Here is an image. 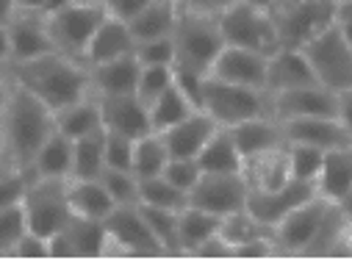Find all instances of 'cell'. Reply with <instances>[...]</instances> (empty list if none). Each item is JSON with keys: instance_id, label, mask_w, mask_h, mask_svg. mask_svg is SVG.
<instances>
[{"instance_id": "6da1fadb", "label": "cell", "mask_w": 352, "mask_h": 266, "mask_svg": "<svg viewBox=\"0 0 352 266\" xmlns=\"http://www.w3.org/2000/svg\"><path fill=\"white\" fill-rule=\"evenodd\" d=\"M9 75L14 83L28 89L34 98H39L53 114L64 111L67 106L83 98H92L89 67L58 50H50L28 61L9 64Z\"/></svg>"}, {"instance_id": "7a4b0ae2", "label": "cell", "mask_w": 352, "mask_h": 266, "mask_svg": "<svg viewBox=\"0 0 352 266\" xmlns=\"http://www.w3.org/2000/svg\"><path fill=\"white\" fill-rule=\"evenodd\" d=\"M56 133V114L34 98L28 89L12 80V92L6 109L0 114V136H3V153L12 166L28 169L39 147Z\"/></svg>"}, {"instance_id": "3957f363", "label": "cell", "mask_w": 352, "mask_h": 266, "mask_svg": "<svg viewBox=\"0 0 352 266\" xmlns=\"http://www.w3.org/2000/svg\"><path fill=\"white\" fill-rule=\"evenodd\" d=\"M169 39L175 47L172 67L181 72H197V75H208L217 56L225 47L217 14L192 12V9H181V6H178V20H175Z\"/></svg>"}, {"instance_id": "277c9868", "label": "cell", "mask_w": 352, "mask_h": 266, "mask_svg": "<svg viewBox=\"0 0 352 266\" xmlns=\"http://www.w3.org/2000/svg\"><path fill=\"white\" fill-rule=\"evenodd\" d=\"M200 109L219 128H233L244 120H252V117H261V114H272L267 92L250 89V86H239V83H228V80H219L214 75L203 78Z\"/></svg>"}, {"instance_id": "5b68a950", "label": "cell", "mask_w": 352, "mask_h": 266, "mask_svg": "<svg viewBox=\"0 0 352 266\" xmlns=\"http://www.w3.org/2000/svg\"><path fill=\"white\" fill-rule=\"evenodd\" d=\"M336 9L330 0H275L270 17L280 47H302L327 25L336 23Z\"/></svg>"}, {"instance_id": "8992f818", "label": "cell", "mask_w": 352, "mask_h": 266, "mask_svg": "<svg viewBox=\"0 0 352 266\" xmlns=\"http://www.w3.org/2000/svg\"><path fill=\"white\" fill-rule=\"evenodd\" d=\"M217 20L222 28L225 45L258 50L263 56H270L280 47L270 9H258V6L247 3V0H233V3H228L217 14Z\"/></svg>"}, {"instance_id": "52a82bcc", "label": "cell", "mask_w": 352, "mask_h": 266, "mask_svg": "<svg viewBox=\"0 0 352 266\" xmlns=\"http://www.w3.org/2000/svg\"><path fill=\"white\" fill-rule=\"evenodd\" d=\"M311 64L316 83H322L330 92H346L352 89V47L338 34L336 23L316 34L308 45L300 47Z\"/></svg>"}, {"instance_id": "ba28073f", "label": "cell", "mask_w": 352, "mask_h": 266, "mask_svg": "<svg viewBox=\"0 0 352 266\" xmlns=\"http://www.w3.org/2000/svg\"><path fill=\"white\" fill-rule=\"evenodd\" d=\"M20 206H23L28 230H34L45 239L56 236L72 219V208L67 200V181H56V177L34 175Z\"/></svg>"}, {"instance_id": "9c48e42d", "label": "cell", "mask_w": 352, "mask_h": 266, "mask_svg": "<svg viewBox=\"0 0 352 266\" xmlns=\"http://www.w3.org/2000/svg\"><path fill=\"white\" fill-rule=\"evenodd\" d=\"M45 17H47V34H50L53 50L83 61L86 45H89L92 34L103 23L106 12L100 3H67Z\"/></svg>"}, {"instance_id": "30bf717a", "label": "cell", "mask_w": 352, "mask_h": 266, "mask_svg": "<svg viewBox=\"0 0 352 266\" xmlns=\"http://www.w3.org/2000/svg\"><path fill=\"white\" fill-rule=\"evenodd\" d=\"M106 233H109V244H106V255L117 252V255H164V247L158 244L155 233L150 230L144 211L139 203L131 206H114V211L103 219Z\"/></svg>"}, {"instance_id": "8fae6325", "label": "cell", "mask_w": 352, "mask_h": 266, "mask_svg": "<svg viewBox=\"0 0 352 266\" xmlns=\"http://www.w3.org/2000/svg\"><path fill=\"white\" fill-rule=\"evenodd\" d=\"M330 200L314 195L311 200H305L302 206H297L289 217H283L275 228H272V241L275 250H286V252H311V244L316 241L324 217L330 211Z\"/></svg>"}, {"instance_id": "7c38bea8", "label": "cell", "mask_w": 352, "mask_h": 266, "mask_svg": "<svg viewBox=\"0 0 352 266\" xmlns=\"http://www.w3.org/2000/svg\"><path fill=\"white\" fill-rule=\"evenodd\" d=\"M250 186L241 172L233 175H200L197 186L189 192V206H197L214 217H230L247 208Z\"/></svg>"}, {"instance_id": "4fadbf2b", "label": "cell", "mask_w": 352, "mask_h": 266, "mask_svg": "<svg viewBox=\"0 0 352 266\" xmlns=\"http://www.w3.org/2000/svg\"><path fill=\"white\" fill-rule=\"evenodd\" d=\"M47 244L50 258H95L106 255L109 233L100 219H86L72 214V219L56 236H50Z\"/></svg>"}, {"instance_id": "5bb4252c", "label": "cell", "mask_w": 352, "mask_h": 266, "mask_svg": "<svg viewBox=\"0 0 352 266\" xmlns=\"http://www.w3.org/2000/svg\"><path fill=\"white\" fill-rule=\"evenodd\" d=\"M270 111L275 120H297V117H336L338 95L322 83H305L297 89L270 95Z\"/></svg>"}, {"instance_id": "9a60e30c", "label": "cell", "mask_w": 352, "mask_h": 266, "mask_svg": "<svg viewBox=\"0 0 352 266\" xmlns=\"http://www.w3.org/2000/svg\"><path fill=\"white\" fill-rule=\"evenodd\" d=\"M316 195L314 184H302V181H289L278 189L270 192H250L247 197V211L263 225V228H275L283 217H289L297 206H302L305 200H311Z\"/></svg>"}, {"instance_id": "2e32d148", "label": "cell", "mask_w": 352, "mask_h": 266, "mask_svg": "<svg viewBox=\"0 0 352 266\" xmlns=\"http://www.w3.org/2000/svg\"><path fill=\"white\" fill-rule=\"evenodd\" d=\"M98 103H100L103 131L120 133V136H128V139H139V136H144V133L153 131L147 103L136 92H128V95H103V98H98Z\"/></svg>"}, {"instance_id": "e0dca14e", "label": "cell", "mask_w": 352, "mask_h": 266, "mask_svg": "<svg viewBox=\"0 0 352 266\" xmlns=\"http://www.w3.org/2000/svg\"><path fill=\"white\" fill-rule=\"evenodd\" d=\"M267 58L270 56H263L258 50L225 45L208 75L228 80V83H239V86H250V89L267 92Z\"/></svg>"}, {"instance_id": "ac0fdd59", "label": "cell", "mask_w": 352, "mask_h": 266, "mask_svg": "<svg viewBox=\"0 0 352 266\" xmlns=\"http://www.w3.org/2000/svg\"><path fill=\"white\" fill-rule=\"evenodd\" d=\"M278 122L283 128L286 144H308L324 153L352 144L338 117H297V120H278Z\"/></svg>"}, {"instance_id": "d6986e66", "label": "cell", "mask_w": 352, "mask_h": 266, "mask_svg": "<svg viewBox=\"0 0 352 266\" xmlns=\"http://www.w3.org/2000/svg\"><path fill=\"white\" fill-rule=\"evenodd\" d=\"M6 28H9V39H12V64L28 61V58H36V56H45L53 50L45 12L17 9V14L9 20Z\"/></svg>"}, {"instance_id": "ffe728a7", "label": "cell", "mask_w": 352, "mask_h": 266, "mask_svg": "<svg viewBox=\"0 0 352 266\" xmlns=\"http://www.w3.org/2000/svg\"><path fill=\"white\" fill-rule=\"evenodd\" d=\"M217 128L219 125L203 109H195L181 122L161 131V139L169 150V158H197V153L206 147V142L214 136Z\"/></svg>"}, {"instance_id": "44dd1931", "label": "cell", "mask_w": 352, "mask_h": 266, "mask_svg": "<svg viewBox=\"0 0 352 266\" xmlns=\"http://www.w3.org/2000/svg\"><path fill=\"white\" fill-rule=\"evenodd\" d=\"M316 83L311 64L300 47H278L267 58V95H278L286 89Z\"/></svg>"}, {"instance_id": "7402d4cb", "label": "cell", "mask_w": 352, "mask_h": 266, "mask_svg": "<svg viewBox=\"0 0 352 266\" xmlns=\"http://www.w3.org/2000/svg\"><path fill=\"white\" fill-rule=\"evenodd\" d=\"M230 133H233V142H236L244 161H250L255 155H263V153H272V150L286 144L283 128L272 114H261V117L244 120V122L233 125Z\"/></svg>"}, {"instance_id": "603a6c76", "label": "cell", "mask_w": 352, "mask_h": 266, "mask_svg": "<svg viewBox=\"0 0 352 266\" xmlns=\"http://www.w3.org/2000/svg\"><path fill=\"white\" fill-rule=\"evenodd\" d=\"M133 47H136V39L131 34V25L106 14L103 23L98 25V31L92 34L89 45H86L83 64L95 67V64H103V61H111V58H122V56H131Z\"/></svg>"}, {"instance_id": "cb8c5ba5", "label": "cell", "mask_w": 352, "mask_h": 266, "mask_svg": "<svg viewBox=\"0 0 352 266\" xmlns=\"http://www.w3.org/2000/svg\"><path fill=\"white\" fill-rule=\"evenodd\" d=\"M139 69H142V64L136 61L133 53L89 67L92 95L95 98H103V95H128V92H136Z\"/></svg>"}, {"instance_id": "d4e9b609", "label": "cell", "mask_w": 352, "mask_h": 266, "mask_svg": "<svg viewBox=\"0 0 352 266\" xmlns=\"http://www.w3.org/2000/svg\"><path fill=\"white\" fill-rule=\"evenodd\" d=\"M67 200L75 217L86 219H106L114 211V200L106 192L100 177H69L67 181Z\"/></svg>"}, {"instance_id": "484cf974", "label": "cell", "mask_w": 352, "mask_h": 266, "mask_svg": "<svg viewBox=\"0 0 352 266\" xmlns=\"http://www.w3.org/2000/svg\"><path fill=\"white\" fill-rule=\"evenodd\" d=\"M349 192H352V144L327 150L316 177V195L330 203H338Z\"/></svg>"}, {"instance_id": "4316f807", "label": "cell", "mask_w": 352, "mask_h": 266, "mask_svg": "<svg viewBox=\"0 0 352 266\" xmlns=\"http://www.w3.org/2000/svg\"><path fill=\"white\" fill-rule=\"evenodd\" d=\"M241 175H244L250 192H270V189H278V186L289 184L292 175H289L286 144L272 150V153H263V155H255V158L244 161Z\"/></svg>"}, {"instance_id": "83f0119b", "label": "cell", "mask_w": 352, "mask_h": 266, "mask_svg": "<svg viewBox=\"0 0 352 266\" xmlns=\"http://www.w3.org/2000/svg\"><path fill=\"white\" fill-rule=\"evenodd\" d=\"M197 164L206 175H233L241 172L244 158L233 142L230 128H217L214 136L206 142V147L197 153Z\"/></svg>"}, {"instance_id": "f1b7e54d", "label": "cell", "mask_w": 352, "mask_h": 266, "mask_svg": "<svg viewBox=\"0 0 352 266\" xmlns=\"http://www.w3.org/2000/svg\"><path fill=\"white\" fill-rule=\"evenodd\" d=\"M175 20H178V3L175 0H150V3L128 23L136 42L172 36Z\"/></svg>"}, {"instance_id": "f546056e", "label": "cell", "mask_w": 352, "mask_h": 266, "mask_svg": "<svg viewBox=\"0 0 352 266\" xmlns=\"http://www.w3.org/2000/svg\"><path fill=\"white\" fill-rule=\"evenodd\" d=\"M31 175L36 177H56V181H69L72 177V139H67L64 133H53L39 153L31 161Z\"/></svg>"}, {"instance_id": "4dcf8cb0", "label": "cell", "mask_w": 352, "mask_h": 266, "mask_svg": "<svg viewBox=\"0 0 352 266\" xmlns=\"http://www.w3.org/2000/svg\"><path fill=\"white\" fill-rule=\"evenodd\" d=\"M56 131L64 133L67 139H80L103 131V117H100V103L98 98H83L72 106H67L64 111L56 114Z\"/></svg>"}, {"instance_id": "1f68e13d", "label": "cell", "mask_w": 352, "mask_h": 266, "mask_svg": "<svg viewBox=\"0 0 352 266\" xmlns=\"http://www.w3.org/2000/svg\"><path fill=\"white\" fill-rule=\"evenodd\" d=\"M219 225H222L219 217L186 203L178 211V247H181V252H195L206 239L219 233Z\"/></svg>"}, {"instance_id": "d6a6232c", "label": "cell", "mask_w": 352, "mask_h": 266, "mask_svg": "<svg viewBox=\"0 0 352 266\" xmlns=\"http://www.w3.org/2000/svg\"><path fill=\"white\" fill-rule=\"evenodd\" d=\"M147 111H150V125L155 133L172 128L175 122H181L184 117H189L195 111V103L181 92L178 83H172L166 92H161L155 100L147 103Z\"/></svg>"}, {"instance_id": "836d02e7", "label": "cell", "mask_w": 352, "mask_h": 266, "mask_svg": "<svg viewBox=\"0 0 352 266\" xmlns=\"http://www.w3.org/2000/svg\"><path fill=\"white\" fill-rule=\"evenodd\" d=\"M106 172V131L72 139V177H100Z\"/></svg>"}, {"instance_id": "e575fe53", "label": "cell", "mask_w": 352, "mask_h": 266, "mask_svg": "<svg viewBox=\"0 0 352 266\" xmlns=\"http://www.w3.org/2000/svg\"><path fill=\"white\" fill-rule=\"evenodd\" d=\"M169 161V150L161 139V133L150 131L133 142V175L136 177H155L164 172Z\"/></svg>"}, {"instance_id": "d590c367", "label": "cell", "mask_w": 352, "mask_h": 266, "mask_svg": "<svg viewBox=\"0 0 352 266\" xmlns=\"http://www.w3.org/2000/svg\"><path fill=\"white\" fill-rule=\"evenodd\" d=\"M139 203L153 208L181 211L189 203V195L181 192L178 186H172L164 175H155V177H139Z\"/></svg>"}, {"instance_id": "8d00e7d4", "label": "cell", "mask_w": 352, "mask_h": 266, "mask_svg": "<svg viewBox=\"0 0 352 266\" xmlns=\"http://www.w3.org/2000/svg\"><path fill=\"white\" fill-rule=\"evenodd\" d=\"M286 155H289V175L292 181H302V184H314L324 161V150L308 147V144H286Z\"/></svg>"}, {"instance_id": "74e56055", "label": "cell", "mask_w": 352, "mask_h": 266, "mask_svg": "<svg viewBox=\"0 0 352 266\" xmlns=\"http://www.w3.org/2000/svg\"><path fill=\"white\" fill-rule=\"evenodd\" d=\"M142 211H144V219H147L150 230L155 233L158 244L164 247V252H181V247H178V211L153 208V206H142Z\"/></svg>"}, {"instance_id": "f35d334b", "label": "cell", "mask_w": 352, "mask_h": 266, "mask_svg": "<svg viewBox=\"0 0 352 266\" xmlns=\"http://www.w3.org/2000/svg\"><path fill=\"white\" fill-rule=\"evenodd\" d=\"M175 83V67L169 64H150V67H142L139 69V80H136V95L150 103L155 100L161 92H166V89Z\"/></svg>"}, {"instance_id": "ab89813d", "label": "cell", "mask_w": 352, "mask_h": 266, "mask_svg": "<svg viewBox=\"0 0 352 266\" xmlns=\"http://www.w3.org/2000/svg\"><path fill=\"white\" fill-rule=\"evenodd\" d=\"M100 181L117 206L139 203V177L131 169H106L100 175Z\"/></svg>"}, {"instance_id": "60d3db41", "label": "cell", "mask_w": 352, "mask_h": 266, "mask_svg": "<svg viewBox=\"0 0 352 266\" xmlns=\"http://www.w3.org/2000/svg\"><path fill=\"white\" fill-rule=\"evenodd\" d=\"M25 230H28V225H25L23 206L0 208V258H3V255H14V247H17L20 236Z\"/></svg>"}, {"instance_id": "b9f144b4", "label": "cell", "mask_w": 352, "mask_h": 266, "mask_svg": "<svg viewBox=\"0 0 352 266\" xmlns=\"http://www.w3.org/2000/svg\"><path fill=\"white\" fill-rule=\"evenodd\" d=\"M161 175L166 177V181H169L172 186H178L181 192H186V195H189V192L197 186L203 169H200L197 158H169Z\"/></svg>"}, {"instance_id": "7bdbcfd3", "label": "cell", "mask_w": 352, "mask_h": 266, "mask_svg": "<svg viewBox=\"0 0 352 266\" xmlns=\"http://www.w3.org/2000/svg\"><path fill=\"white\" fill-rule=\"evenodd\" d=\"M133 56L142 67H150V64H175V47H172V39L164 36V39H147V42H136L133 47Z\"/></svg>"}, {"instance_id": "ee69618b", "label": "cell", "mask_w": 352, "mask_h": 266, "mask_svg": "<svg viewBox=\"0 0 352 266\" xmlns=\"http://www.w3.org/2000/svg\"><path fill=\"white\" fill-rule=\"evenodd\" d=\"M133 142L136 139L106 131V169H131L133 172Z\"/></svg>"}, {"instance_id": "f6af8a7d", "label": "cell", "mask_w": 352, "mask_h": 266, "mask_svg": "<svg viewBox=\"0 0 352 266\" xmlns=\"http://www.w3.org/2000/svg\"><path fill=\"white\" fill-rule=\"evenodd\" d=\"M14 255L17 258H50V244L45 236L34 233V230H25L14 247Z\"/></svg>"}, {"instance_id": "bcb514c9", "label": "cell", "mask_w": 352, "mask_h": 266, "mask_svg": "<svg viewBox=\"0 0 352 266\" xmlns=\"http://www.w3.org/2000/svg\"><path fill=\"white\" fill-rule=\"evenodd\" d=\"M147 3L150 0H100L103 12L109 17H114V20H122V23H131Z\"/></svg>"}, {"instance_id": "7dc6e473", "label": "cell", "mask_w": 352, "mask_h": 266, "mask_svg": "<svg viewBox=\"0 0 352 266\" xmlns=\"http://www.w3.org/2000/svg\"><path fill=\"white\" fill-rule=\"evenodd\" d=\"M192 255H197V258H228V255H233V247L225 241L222 233H217V236L206 239Z\"/></svg>"}, {"instance_id": "c3c4849f", "label": "cell", "mask_w": 352, "mask_h": 266, "mask_svg": "<svg viewBox=\"0 0 352 266\" xmlns=\"http://www.w3.org/2000/svg\"><path fill=\"white\" fill-rule=\"evenodd\" d=\"M181 9H192V12H208V14H219L228 3L233 0H175Z\"/></svg>"}, {"instance_id": "681fc988", "label": "cell", "mask_w": 352, "mask_h": 266, "mask_svg": "<svg viewBox=\"0 0 352 266\" xmlns=\"http://www.w3.org/2000/svg\"><path fill=\"white\" fill-rule=\"evenodd\" d=\"M336 117L344 125V131L349 133V139H352V89L338 92V111H336Z\"/></svg>"}, {"instance_id": "f907efd6", "label": "cell", "mask_w": 352, "mask_h": 266, "mask_svg": "<svg viewBox=\"0 0 352 266\" xmlns=\"http://www.w3.org/2000/svg\"><path fill=\"white\" fill-rule=\"evenodd\" d=\"M336 28L344 36V42L352 47V3H344L336 9Z\"/></svg>"}, {"instance_id": "816d5d0a", "label": "cell", "mask_w": 352, "mask_h": 266, "mask_svg": "<svg viewBox=\"0 0 352 266\" xmlns=\"http://www.w3.org/2000/svg\"><path fill=\"white\" fill-rule=\"evenodd\" d=\"M12 64V39H9V28L0 25V67Z\"/></svg>"}, {"instance_id": "f5cc1de1", "label": "cell", "mask_w": 352, "mask_h": 266, "mask_svg": "<svg viewBox=\"0 0 352 266\" xmlns=\"http://www.w3.org/2000/svg\"><path fill=\"white\" fill-rule=\"evenodd\" d=\"M9 92H12V75H9V67H0V114H3V109H6Z\"/></svg>"}, {"instance_id": "db71d44e", "label": "cell", "mask_w": 352, "mask_h": 266, "mask_svg": "<svg viewBox=\"0 0 352 266\" xmlns=\"http://www.w3.org/2000/svg\"><path fill=\"white\" fill-rule=\"evenodd\" d=\"M14 14H17V0H0V25H9Z\"/></svg>"}, {"instance_id": "11a10c76", "label": "cell", "mask_w": 352, "mask_h": 266, "mask_svg": "<svg viewBox=\"0 0 352 266\" xmlns=\"http://www.w3.org/2000/svg\"><path fill=\"white\" fill-rule=\"evenodd\" d=\"M336 206H338V211L344 214V219L352 225V192H349V195H344V197H341Z\"/></svg>"}, {"instance_id": "9f6ffc18", "label": "cell", "mask_w": 352, "mask_h": 266, "mask_svg": "<svg viewBox=\"0 0 352 266\" xmlns=\"http://www.w3.org/2000/svg\"><path fill=\"white\" fill-rule=\"evenodd\" d=\"M47 0H17V9H31V12H45Z\"/></svg>"}, {"instance_id": "6f0895ef", "label": "cell", "mask_w": 352, "mask_h": 266, "mask_svg": "<svg viewBox=\"0 0 352 266\" xmlns=\"http://www.w3.org/2000/svg\"><path fill=\"white\" fill-rule=\"evenodd\" d=\"M247 3H252V6H258V9H270L275 0H247Z\"/></svg>"}, {"instance_id": "680465c9", "label": "cell", "mask_w": 352, "mask_h": 266, "mask_svg": "<svg viewBox=\"0 0 352 266\" xmlns=\"http://www.w3.org/2000/svg\"><path fill=\"white\" fill-rule=\"evenodd\" d=\"M9 166H12V164H9V161H0V175H3V172H6V169H9Z\"/></svg>"}, {"instance_id": "91938a15", "label": "cell", "mask_w": 352, "mask_h": 266, "mask_svg": "<svg viewBox=\"0 0 352 266\" xmlns=\"http://www.w3.org/2000/svg\"><path fill=\"white\" fill-rule=\"evenodd\" d=\"M0 161H6V153H3V136H0Z\"/></svg>"}, {"instance_id": "94428289", "label": "cell", "mask_w": 352, "mask_h": 266, "mask_svg": "<svg viewBox=\"0 0 352 266\" xmlns=\"http://www.w3.org/2000/svg\"><path fill=\"white\" fill-rule=\"evenodd\" d=\"M333 6H344V3H352V0H330Z\"/></svg>"}, {"instance_id": "6125c7cd", "label": "cell", "mask_w": 352, "mask_h": 266, "mask_svg": "<svg viewBox=\"0 0 352 266\" xmlns=\"http://www.w3.org/2000/svg\"><path fill=\"white\" fill-rule=\"evenodd\" d=\"M72 3H100V0H72Z\"/></svg>"}]
</instances>
